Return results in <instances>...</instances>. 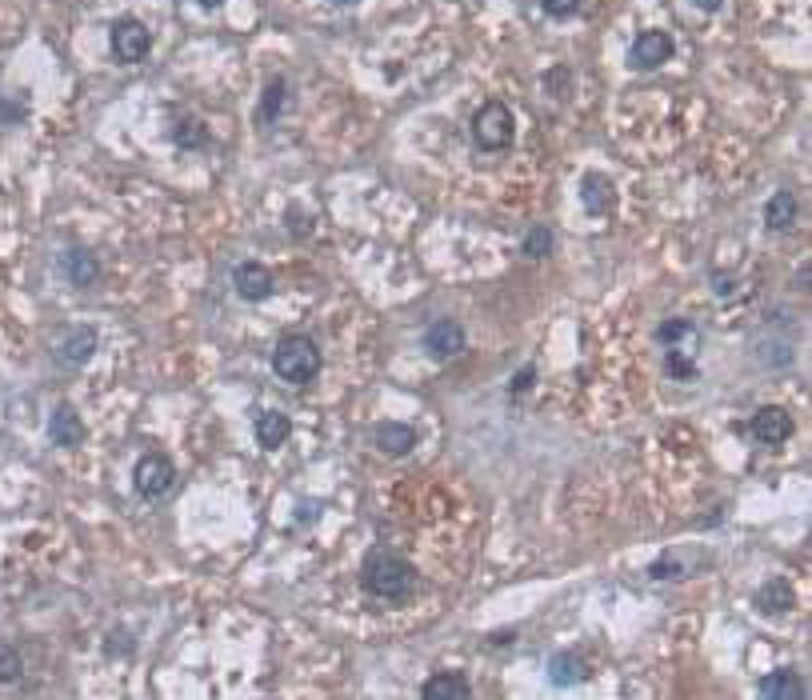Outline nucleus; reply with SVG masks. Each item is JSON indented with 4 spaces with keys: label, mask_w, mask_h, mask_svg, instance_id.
Returning a JSON list of instances; mask_svg holds the SVG:
<instances>
[{
    "label": "nucleus",
    "mask_w": 812,
    "mask_h": 700,
    "mask_svg": "<svg viewBox=\"0 0 812 700\" xmlns=\"http://www.w3.org/2000/svg\"><path fill=\"white\" fill-rule=\"evenodd\" d=\"M360 584L380 600H408L416 592V568L392 552H372L360 568Z\"/></svg>",
    "instance_id": "nucleus-1"
},
{
    "label": "nucleus",
    "mask_w": 812,
    "mask_h": 700,
    "mask_svg": "<svg viewBox=\"0 0 812 700\" xmlns=\"http://www.w3.org/2000/svg\"><path fill=\"white\" fill-rule=\"evenodd\" d=\"M272 368L288 384H312L320 372V344L304 332H288L272 348Z\"/></svg>",
    "instance_id": "nucleus-2"
},
{
    "label": "nucleus",
    "mask_w": 812,
    "mask_h": 700,
    "mask_svg": "<svg viewBox=\"0 0 812 700\" xmlns=\"http://www.w3.org/2000/svg\"><path fill=\"white\" fill-rule=\"evenodd\" d=\"M468 132H472V144H476L480 152H500V148L512 144L516 120H512V112H508L504 100H484V104L472 112Z\"/></svg>",
    "instance_id": "nucleus-3"
},
{
    "label": "nucleus",
    "mask_w": 812,
    "mask_h": 700,
    "mask_svg": "<svg viewBox=\"0 0 812 700\" xmlns=\"http://www.w3.org/2000/svg\"><path fill=\"white\" fill-rule=\"evenodd\" d=\"M172 480H176V468H172V460L164 452H148L132 468V484H136V492L144 500H160L172 488Z\"/></svg>",
    "instance_id": "nucleus-4"
},
{
    "label": "nucleus",
    "mask_w": 812,
    "mask_h": 700,
    "mask_svg": "<svg viewBox=\"0 0 812 700\" xmlns=\"http://www.w3.org/2000/svg\"><path fill=\"white\" fill-rule=\"evenodd\" d=\"M112 52H116V60L136 64V60H144L152 52V32L136 16H120L112 24Z\"/></svg>",
    "instance_id": "nucleus-5"
},
{
    "label": "nucleus",
    "mask_w": 812,
    "mask_h": 700,
    "mask_svg": "<svg viewBox=\"0 0 812 700\" xmlns=\"http://www.w3.org/2000/svg\"><path fill=\"white\" fill-rule=\"evenodd\" d=\"M668 56H672V36L660 28H648L628 44V68H636V72H652V68L668 64Z\"/></svg>",
    "instance_id": "nucleus-6"
},
{
    "label": "nucleus",
    "mask_w": 812,
    "mask_h": 700,
    "mask_svg": "<svg viewBox=\"0 0 812 700\" xmlns=\"http://www.w3.org/2000/svg\"><path fill=\"white\" fill-rule=\"evenodd\" d=\"M424 352L432 360H452L464 352V328L460 320H432L424 328Z\"/></svg>",
    "instance_id": "nucleus-7"
},
{
    "label": "nucleus",
    "mask_w": 812,
    "mask_h": 700,
    "mask_svg": "<svg viewBox=\"0 0 812 700\" xmlns=\"http://www.w3.org/2000/svg\"><path fill=\"white\" fill-rule=\"evenodd\" d=\"M580 204L592 212V216H604L616 208V184L604 176V172H584L580 176Z\"/></svg>",
    "instance_id": "nucleus-8"
},
{
    "label": "nucleus",
    "mask_w": 812,
    "mask_h": 700,
    "mask_svg": "<svg viewBox=\"0 0 812 700\" xmlns=\"http://www.w3.org/2000/svg\"><path fill=\"white\" fill-rule=\"evenodd\" d=\"M752 436L760 440V444H784L788 436H792V416L784 412V408H760L756 416H752Z\"/></svg>",
    "instance_id": "nucleus-9"
},
{
    "label": "nucleus",
    "mask_w": 812,
    "mask_h": 700,
    "mask_svg": "<svg viewBox=\"0 0 812 700\" xmlns=\"http://www.w3.org/2000/svg\"><path fill=\"white\" fill-rule=\"evenodd\" d=\"M372 444L384 452V456H404L408 448H416V428L412 424H400V420H380L372 428Z\"/></svg>",
    "instance_id": "nucleus-10"
},
{
    "label": "nucleus",
    "mask_w": 812,
    "mask_h": 700,
    "mask_svg": "<svg viewBox=\"0 0 812 700\" xmlns=\"http://www.w3.org/2000/svg\"><path fill=\"white\" fill-rule=\"evenodd\" d=\"M232 284H236V292H240L244 300H264V296H272V272H268L264 264H256V260L236 264Z\"/></svg>",
    "instance_id": "nucleus-11"
},
{
    "label": "nucleus",
    "mask_w": 812,
    "mask_h": 700,
    "mask_svg": "<svg viewBox=\"0 0 812 700\" xmlns=\"http://www.w3.org/2000/svg\"><path fill=\"white\" fill-rule=\"evenodd\" d=\"M92 352H96V332H92V328H72V332L56 344V364H60V368H80Z\"/></svg>",
    "instance_id": "nucleus-12"
},
{
    "label": "nucleus",
    "mask_w": 812,
    "mask_h": 700,
    "mask_svg": "<svg viewBox=\"0 0 812 700\" xmlns=\"http://www.w3.org/2000/svg\"><path fill=\"white\" fill-rule=\"evenodd\" d=\"M48 436H52V444H60V448H76V444L84 440V424H80V416H76L72 404H56V408H52V416H48Z\"/></svg>",
    "instance_id": "nucleus-13"
},
{
    "label": "nucleus",
    "mask_w": 812,
    "mask_h": 700,
    "mask_svg": "<svg viewBox=\"0 0 812 700\" xmlns=\"http://www.w3.org/2000/svg\"><path fill=\"white\" fill-rule=\"evenodd\" d=\"M756 692L768 700H804L808 696V684L800 680V672H792V668H780V672H772V676H764L760 684H756Z\"/></svg>",
    "instance_id": "nucleus-14"
},
{
    "label": "nucleus",
    "mask_w": 812,
    "mask_h": 700,
    "mask_svg": "<svg viewBox=\"0 0 812 700\" xmlns=\"http://www.w3.org/2000/svg\"><path fill=\"white\" fill-rule=\"evenodd\" d=\"M60 264H64V276H68L76 288H88V284L100 276V260H96L88 248H68Z\"/></svg>",
    "instance_id": "nucleus-15"
},
{
    "label": "nucleus",
    "mask_w": 812,
    "mask_h": 700,
    "mask_svg": "<svg viewBox=\"0 0 812 700\" xmlns=\"http://www.w3.org/2000/svg\"><path fill=\"white\" fill-rule=\"evenodd\" d=\"M288 432H292V420L284 412L268 408V412L256 416V440H260V448H280L288 440Z\"/></svg>",
    "instance_id": "nucleus-16"
},
{
    "label": "nucleus",
    "mask_w": 812,
    "mask_h": 700,
    "mask_svg": "<svg viewBox=\"0 0 812 700\" xmlns=\"http://www.w3.org/2000/svg\"><path fill=\"white\" fill-rule=\"evenodd\" d=\"M420 692H424V700H444V696H448V700H452V696L464 700V696H472V684H468L460 672H436V676L424 680Z\"/></svg>",
    "instance_id": "nucleus-17"
},
{
    "label": "nucleus",
    "mask_w": 812,
    "mask_h": 700,
    "mask_svg": "<svg viewBox=\"0 0 812 700\" xmlns=\"http://www.w3.org/2000/svg\"><path fill=\"white\" fill-rule=\"evenodd\" d=\"M796 212H800L796 192H772V200L764 204V224L776 228V232H784V228L796 224Z\"/></svg>",
    "instance_id": "nucleus-18"
},
{
    "label": "nucleus",
    "mask_w": 812,
    "mask_h": 700,
    "mask_svg": "<svg viewBox=\"0 0 812 700\" xmlns=\"http://www.w3.org/2000/svg\"><path fill=\"white\" fill-rule=\"evenodd\" d=\"M756 608H760V612H788V608H792V588H788V580L772 576L768 584H760V588H756Z\"/></svg>",
    "instance_id": "nucleus-19"
},
{
    "label": "nucleus",
    "mask_w": 812,
    "mask_h": 700,
    "mask_svg": "<svg viewBox=\"0 0 812 700\" xmlns=\"http://www.w3.org/2000/svg\"><path fill=\"white\" fill-rule=\"evenodd\" d=\"M284 100H288V84H284V76H272L264 96H260V104H256V124H272L280 116Z\"/></svg>",
    "instance_id": "nucleus-20"
},
{
    "label": "nucleus",
    "mask_w": 812,
    "mask_h": 700,
    "mask_svg": "<svg viewBox=\"0 0 812 700\" xmlns=\"http://www.w3.org/2000/svg\"><path fill=\"white\" fill-rule=\"evenodd\" d=\"M548 672H552L556 684H576V680H584V660L576 652H552Z\"/></svg>",
    "instance_id": "nucleus-21"
},
{
    "label": "nucleus",
    "mask_w": 812,
    "mask_h": 700,
    "mask_svg": "<svg viewBox=\"0 0 812 700\" xmlns=\"http://www.w3.org/2000/svg\"><path fill=\"white\" fill-rule=\"evenodd\" d=\"M172 144H176V148H188V152H192V148H208V128L188 116V120H180V124L172 128Z\"/></svg>",
    "instance_id": "nucleus-22"
},
{
    "label": "nucleus",
    "mask_w": 812,
    "mask_h": 700,
    "mask_svg": "<svg viewBox=\"0 0 812 700\" xmlns=\"http://www.w3.org/2000/svg\"><path fill=\"white\" fill-rule=\"evenodd\" d=\"M548 248H552V232H548V224H536V228H528V236H524L520 252H524L528 260H540V256H548Z\"/></svg>",
    "instance_id": "nucleus-23"
},
{
    "label": "nucleus",
    "mask_w": 812,
    "mask_h": 700,
    "mask_svg": "<svg viewBox=\"0 0 812 700\" xmlns=\"http://www.w3.org/2000/svg\"><path fill=\"white\" fill-rule=\"evenodd\" d=\"M20 672H24V660H20V652H16L12 644H0V684H12V680H20Z\"/></svg>",
    "instance_id": "nucleus-24"
},
{
    "label": "nucleus",
    "mask_w": 812,
    "mask_h": 700,
    "mask_svg": "<svg viewBox=\"0 0 812 700\" xmlns=\"http://www.w3.org/2000/svg\"><path fill=\"white\" fill-rule=\"evenodd\" d=\"M664 344H672V340H680V336H692V324L688 320H680V316H672V320H664L660 324V332H656Z\"/></svg>",
    "instance_id": "nucleus-25"
},
{
    "label": "nucleus",
    "mask_w": 812,
    "mask_h": 700,
    "mask_svg": "<svg viewBox=\"0 0 812 700\" xmlns=\"http://www.w3.org/2000/svg\"><path fill=\"white\" fill-rule=\"evenodd\" d=\"M540 8L552 16V20H568L580 12V0H540Z\"/></svg>",
    "instance_id": "nucleus-26"
},
{
    "label": "nucleus",
    "mask_w": 812,
    "mask_h": 700,
    "mask_svg": "<svg viewBox=\"0 0 812 700\" xmlns=\"http://www.w3.org/2000/svg\"><path fill=\"white\" fill-rule=\"evenodd\" d=\"M648 576H656V580H676V576H680V560L664 556V560H656V564L648 568Z\"/></svg>",
    "instance_id": "nucleus-27"
},
{
    "label": "nucleus",
    "mask_w": 812,
    "mask_h": 700,
    "mask_svg": "<svg viewBox=\"0 0 812 700\" xmlns=\"http://www.w3.org/2000/svg\"><path fill=\"white\" fill-rule=\"evenodd\" d=\"M668 372H676V376H696V368H692L684 356H676V352H668Z\"/></svg>",
    "instance_id": "nucleus-28"
},
{
    "label": "nucleus",
    "mask_w": 812,
    "mask_h": 700,
    "mask_svg": "<svg viewBox=\"0 0 812 700\" xmlns=\"http://www.w3.org/2000/svg\"><path fill=\"white\" fill-rule=\"evenodd\" d=\"M532 376H536V368H532V364H524V368H520V376H512V396H516V392H524V388L532 384Z\"/></svg>",
    "instance_id": "nucleus-29"
},
{
    "label": "nucleus",
    "mask_w": 812,
    "mask_h": 700,
    "mask_svg": "<svg viewBox=\"0 0 812 700\" xmlns=\"http://www.w3.org/2000/svg\"><path fill=\"white\" fill-rule=\"evenodd\" d=\"M24 120V104H0V124H16Z\"/></svg>",
    "instance_id": "nucleus-30"
},
{
    "label": "nucleus",
    "mask_w": 812,
    "mask_h": 700,
    "mask_svg": "<svg viewBox=\"0 0 812 700\" xmlns=\"http://www.w3.org/2000/svg\"><path fill=\"white\" fill-rule=\"evenodd\" d=\"M692 4H696V8H700V12H716V8H720V4H724V0H692Z\"/></svg>",
    "instance_id": "nucleus-31"
},
{
    "label": "nucleus",
    "mask_w": 812,
    "mask_h": 700,
    "mask_svg": "<svg viewBox=\"0 0 812 700\" xmlns=\"http://www.w3.org/2000/svg\"><path fill=\"white\" fill-rule=\"evenodd\" d=\"M200 4H204V8H216V4H224V0H200Z\"/></svg>",
    "instance_id": "nucleus-32"
}]
</instances>
